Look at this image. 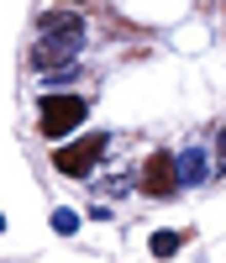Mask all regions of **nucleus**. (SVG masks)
I'll list each match as a JSON object with an SVG mask.
<instances>
[{"mask_svg":"<svg viewBox=\"0 0 226 263\" xmlns=\"http://www.w3.org/2000/svg\"><path fill=\"white\" fill-rule=\"evenodd\" d=\"M84 48V21L69 16V11H53L42 16V32H37V48H32V63L37 69H53V63H74Z\"/></svg>","mask_w":226,"mask_h":263,"instance_id":"obj_1","label":"nucleus"},{"mask_svg":"<svg viewBox=\"0 0 226 263\" xmlns=\"http://www.w3.org/2000/svg\"><path fill=\"white\" fill-rule=\"evenodd\" d=\"M84 116H89V100H84V95H48V100H42V111H37V132H42L48 142H63L69 132L84 126Z\"/></svg>","mask_w":226,"mask_h":263,"instance_id":"obj_2","label":"nucleus"},{"mask_svg":"<svg viewBox=\"0 0 226 263\" xmlns=\"http://www.w3.org/2000/svg\"><path fill=\"white\" fill-rule=\"evenodd\" d=\"M105 147H110V132H84L79 142H63V147L53 153V168L69 174V179H89L95 163L105 158Z\"/></svg>","mask_w":226,"mask_h":263,"instance_id":"obj_3","label":"nucleus"},{"mask_svg":"<svg viewBox=\"0 0 226 263\" xmlns=\"http://www.w3.org/2000/svg\"><path fill=\"white\" fill-rule=\"evenodd\" d=\"M137 184H142V195H158V200H163V195H174V190H179V168H174V153H153Z\"/></svg>","mask_w":226,"mask_h":263,"instance_id":"obj_4","label":"nucleus"},{"mask_svg":"<svg viewBox=\"0 0 226 263\" xmlns=\"http://www.w3.org/2000/svg\"><path fill=\"white\" fill-rule=\"evenodd\" d=\"M174 168H179V190H195V184L211 179V158H205V147H184V153H174Z\"/></svg>","mask_w":226,"mask_h":263,"instance_id":"obj_5","label":"nucleus"},{"mask_svg":"<svg viewBox=\"0 0 226 263\" xmlns=\"http://www.w3.org/2000/svg\"><path fill=\"white\" fill-rule=\"evenodd\" d=\"M147 248H153V258H174L179 248H184V232H153Z\"/></svg>","mask_w":226,"mask_h":263,"instance_id":"obj_6","label":"nucleus"},{"mask_svg":"<svg viewBox=\"0 0 226 263\" xmlns=\"http://www.w3.org/2000/svg\"><path fill=\"white\" fill-rule=\"evenodd\" d=\"M53 232H58V237H74V232H79V211L58 205V211H53Z\"/></svg>","mask_w":226,"mask_h":263,"instance_id":"obj_7","label":"nucleus"},{"mask_svg":"<svg viewBox=\"0 0 226 263\" xmlns=\"http://www.w3.org/2000/svg\"><path fill=\"white\" fill-rule=\"evenodd\" d=\"M216 163H226V126H221V158H216Z\"/></svg>","mask_w":226,"mask_h":263,"instance_id":"obj_8","label":"nucleus"},{"mask_svg":"<svg viewBox=\"0 0 226 263\" xmlns=\"http://www.w3.org/2000/svg\"><path fill=\"white\" fill-rule=\"evenodd\" d=\"M0 232H6V216H0Z\"/></svg>","mask_w":226,"mask_h":263,"instance_id":"obj_9","label":"nucleus"}]
</instances>
